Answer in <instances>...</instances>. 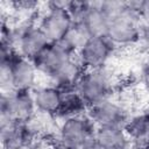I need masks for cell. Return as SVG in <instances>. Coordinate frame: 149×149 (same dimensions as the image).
Instances as JSON below:
<instances>
[{
	"instance_id": "5b68a950",
	"label": "cell",
	"mask_w": 149,
	"mask_h": 149,
	"mask_svg": "<svg viewBox=\"0 0 149 149\" xmlns=\"http://www.w3.org/2000/svg\"><path fill=\"white\" fill-rule=\"evenodd\" d=\"M0 66L7 69L14 91H33L42 81L34 62L21 56L17 51L1 54Z\"/></svg>"
},
{
	"instance_id": "7402d4cb",
	"label": "cell",
	"mask_w": 149,
	"mask_h": 149,
	"mask_svg": "<svg viewBox=\"0 0 149 149\" xmlns=\"http://www.w3.org/2000/svg\"><path fill=\"white\" fill-rule=\"evenodd\" d=\"M146 149H149V147H148V148H146Z\"/></svg>"
},
{
	"instance_id": "8fae6325",
	"label": "cell",
	"mask_w": 149,
	"mask_h": 149,
	"mask_svg": "<svg viewBox=\"0 0 149 149\" xmlns=\"http://www.w3.org/2000/svg\"><path fill=\"white\" fill-rule=\"evenodd\" d=\"M126 132L132 141L133 149H146L149 147V107H144L135 111L127 125Z\"/></svg>"
},
{
	"instance_id": "52a82bcc",
	"label": "cell",
	"mask_w": 149,
	"mask_h": 149,
	"mask_svg": "<svg viewBox=\"0 0 149 149\" xmlns=\"http://www.w3.org/2000/svg\"><path fill=\"white\" fill-rule=\"evenodd\" d=\"M57 119L56 140L70 149L79 147L86 139L93 136L97 129L87 113Z\"/></svg>"
},
{
	"instance_id": "3957f363",
	"label": "cell",
	"mask_w": 149,
	"mask_h": 149,
	"mask_svg": "<svg viewBox=\"0 0 149 149\" xmlns=\"http://www.w3.org/2000/svg\"><path fill=\"white\" fill-rule=\"evenodd\" d=\"M72 1H48L42 2L37 24L47 35L50 42L61 41L73 24L69 13Z\"/></svg>"
},
{
	"instance_id": "ac0fdd59",
	"label": "cell",
	"mask_w": 149,
	"mask_h": 149,
	"mask_svg": "<svg viewBox=\"0 0 149 149\" xmlns=\"http://www.w3.org/2000/svg\"><path fill=\"white\" fill-rule=\"evenodd\" d=\"M139 17L142 36H149V0H141L139 7Z\"/></svg>"
},
{
	"instance_id": "ffe728a7",
	"label": "cell",
	"mask_w": 149,
	"mask_h": 149,
	"mask_svg": "<svg viewBox=\"0 0 149 149\" xmlns=\"http://www.w3.org/2000/svg\"><path fill=\"white\" fill-rule=\"evenodd\" d=\"M9 149H38V140L22 142L17 146H14V147L9 148Z\"/></svg>"
},
{
	"instance_id": "4fadbf2b",
	"label": "cell",
	"mask_w": 149,
	"mask_h": 149,
	"mask_svg": "<svg viewBox=\"0 0 149 149\" xmlns=\"http://www.w3.org/2000/svg\"><path fill=\"white\" fill-rule=\"evenodd\" d=\"M84 72H85L84 68L81 66V64L78 62V59L74 56L68 62H65L45 81L52 84L54 86L58 87L63 92L73 91L76 90V86Z\"/></svg>"
},
{
	"instance_id": "2e32d148",
	"label": "cell",
	"mask_w": 149,
	"mask_h": 149,
	"mask_svg": "<svg viewBox=\"0 0 149 149\" xmlns=\"http://www.w3.org/2000/svg\"><path fill=\"white\" fill-rule=\"evenodd\" d=\"M86 112H87V106L85 105L80 95L76 92V90L63 92V100L57 118H66V116L84 114Z\"/></svg>"
},
{
	"instance_id": "9a60e30c",
	"label": "cell",
	"mask_w": 149,
	"mask_h": 149,
	"mask_svg": "<svg viewBox=\"0 0 149 149\" xmlns=\"http://www.w3.org/2000/svg\"><path fill=\"white\" fill-rule=\"evenodd\" d=\"M94 136L101 149H133L132 141L125 127H97Z\"/></svg>"
},
{
	"instance_id": "ba28073f",
	"label": "cell",
	"mask_w": 149,
	"mask_h": 149,
	"mask_svg": "<svg viewBox=\"0 0 149 149\" xmlns=\"http://www.w3.org/2000/svg\"><path fill=\"white\" fill-rule=\"evenodd\" d=\"M86 113L95 127H126L134 111L126 106L116 95H114L94 106L88 107Z\"/></svg>"
},
{
	"instance_id": "30bf717a",
	"label": "cell",
	"mask_w": 149,
	"mask_h": 149,
	"mask_svg": "<svg viewBox=\"0 0 149 149\" xmlns=\"http://www.w3.org/2000/svg\"><path fill=\"white\" fill-rule=\"evenodd\" d=\"M63 42H50L34 59V64L43 81L48 80L65 62L74 57Z\"/></svg>"
},
{
	"instance_id": "8992f818",
	"label": "cell",
	"mask_w": 149,
	"mask_h": 149,
	"mask_svg": "<svg viewBox=\"0 0 149 149\" xmlns=\"http://www.w3.org/2000/svg\"><path fill=\"white\" fill-rule=\"evenodd\" d=\"M120 52L107 36L90 37L76 54V58L84 70H94L114 63Z\"/></svg>"
},
{
	"instance_id": "44dd1931",
	"label": "cell",
	"mask_w": 149,
	"mask_h": 149,
	"mask_svg": "<svg viewBox=\"0 0 149 149\" xmlns=\"http://www.w3.org/2000/svg\"><path fill=\"white\" fill-rule=\"evenodd\" d=\"M54 149H70V148H68V147H65L64 144H62V143H59L57 140H56V142H55V144H54Z\"/></svg>"
},
{
	"instance_id": "e0dca14e",
	"label": "cell",
	"mask_w": 149,
	"mask_h": 149,
	"mask_svg": "<svg viewBox=\"0 0 149 149\" xmlns=\"http://www.w3.org/2000/svg\"><path fill=\"white\" fill-rule=\"evenodd\" d=\"M90 37L91 36L81 23H73L65 36L61 40V42H63L65 47L76 55Z\"/></svg>"
},
{
	"instance_id": "7a4b0ae2",
	"label": "cell",
	"mask_w": 149,
	"mask_h": 149,
	"mask_svg": "<svg viewBox=\"0 0 149 149\" xmlns=\"http://www.w3.org/2000/svg\"><path fill=\"white\" fill-rule=\"evenodd\" d=\"M106 36L120 51L136 50L142 38L139 12L126 2L125 9L109 20Z\"/></svg>"
},
{
	"instance_id": "5bb4252c",
	"label": "cell",
	"mask_w": 149,
	"mask_h": 149,
	"mask_svg": "<svg viewBox=\"0 0 149 149\" xmlns=\"http://www.w3.org/2000/svg\"><path fill=\"white\" fill-rule=\"evenodd\" d=\"M76 23H81L91 37H100L107 35L109 19L101 9V1H87V9Z\"/></svg>"
},
{
	"instance_id": "7c38bea8",
	"label": "cell",
	"mask_w": 149,
	"mask_h": 149,
	"mask_svg": "<svg viewBox=\"0 0 149 149\" xmlns=\"http://www.w3.org/2000/svg\"><path fill=\"white\" fill-rule=\"evenodd\" d=\"M31 92L37 112L57 116L63 100V91L52 84L42 80Z\"/></svg>"
},
{
	"instance_id": "d6986e66",
	"label": "cell",
	"mask_w": 149,
	"mask_h": 149,
	"mask_svg": "<svg viewBox=\"0 0 149 149\" xmlns=\"http://www.w3.org/2000/svg\"><path fill=\"white\" fill-rule=\"evenodd\" d=\"M76 149H101V148H100V146H99V143H98L95 136L93 135V136L86 139V140H85L79 147H77Z\"/></svg>"
},
{
	"instance_id": "277c9868",
	"label": "cell",
	"mask_w": 149,
	"mask_h": 149,
	"mask_svg": "<svg viewBox=\"0 0 149 149\" xmlns=\"http://www.w3.org/2000/svg\"><path fill=\"white\" fill-rule=\"evenodd\" d=\"M36 113L31 91L16 90L0 94V128L14 122H26Z\"/></svg>"
},
{
	"instance_id": "9c48e42d",
	"label": "cell",
	"mask_w": 149,
	"mask_h": 149,
	"mask_svg": "<svg viewBox=\"0 0 149 149\" xmlns=\"http://www.w3.org/2000/svg\"><path fill=\"white\" fill-rule=\"evenodd\" d=\"M10 24L15 36L16 51L26 58L33 61L50 43L49 38L37 23L21 24L10 22Z\"/></svg>"
},
{
	"instance_id": "6da1fadb",
	"label": "cell",
	"mask_w": 149,
	"mask_h": 149,
	"mask_svg": "<svg viewBox=\"0 0 149 149\" xmlns=\"http://www.w3.org/2000/svg\"><path fill=\"white\" fill-rule=\"evenodd\" d=\"M120 88L121 73L112 63L99 69L85 70L76 86V92L88 108L114 97Z\"/></svg>"
}]
</instances>
